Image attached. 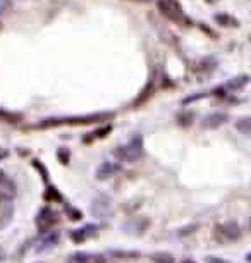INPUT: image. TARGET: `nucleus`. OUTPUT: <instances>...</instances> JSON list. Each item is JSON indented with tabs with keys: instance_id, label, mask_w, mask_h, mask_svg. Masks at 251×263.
I'll return each instance as SVG.
<instances>
[{
	"instance_id": "17",
	"label": "nucleus",
	"mask_w": 251,
	"mask_h": 263,
	"mask_svg": "<svg viewBox=\"0 0 251 263\" xmlns=\"http://www.w3.org/2000/svg\"><path fill=\"white\" fill-rule=\"evenodd\" d=\"M11 7H12L11 0H0V14H2V12H7Z\"/></svg>"
},
{
	"instance_id": "20",
	"label": "nucleus",
	"mask_w": 251,
	"mask_h": 263,
	"mask_svg": "<svg viewBox=\"0 0 251 263\" xmlns=\"http://www.w3.org/2000/svg\"><path fill=\"white\" fill-rule=\"evenodd\" d=\"M4 258H6V251H4V249H2V248H0V261H2V260H4Z\"/></svg>"
},
{
	"instance_id": "13",
	"label": "nucleus",
	"mask_w": 251,
	"mask_h": 263,
	"mask_svg": "<svg viewBox=\"0 0 251 263\" xmlns=\"http://www.w3.org/2000/svg\"><path fill=\"white\" fill-rule=\"evenodd\" d=\"M215 21L220 26H231V28H236V26H239V21L234 19V17L229 16V14H217Z\"/></svg>"
},
{
	"instance_id": "8",
	"label": "nucleus",
	"mask_w": 251,
	"mask_h": 263,
	"mask_svg": "<svg viewBox=\"0 0 251 263\" xmlns=\"http://www.w3.org/2000/svg\"><path fill=\"white\" fill-rule=\"evenodd\" d=\"M57 222V214L52 210V208H42L36 215V227L40 230H50L53 224Z\"/></svg>"
},
{
	"instance_id": "6",
	"label": "nucleus",
	"mask_w": 251,
	"mask_h": 263,
	"mask_svg": "<svg viewBox=\"0 0 251 263\" xmlns=\"http://www.w3.org/2000/svg\"><path fill=\"white\" fill-rule=\"evenodd\" d=\"M121 170H122V165L119 164V162H103V164H100L97 167V170H95V178L98 181H107L114 178V176H117Z\"/></svg>"
},
{
	"instance_id": "15",
	"label": "nucleus",
	"mask_w": 251,
	"mask_h": 263,
	"mask_svg": "<svg viewBox=\"0 0 251 263\" xmlns=\"http://www.w3.org/2000/svg\"><path fill=\"white\" fill-rule=\"evenodd\" d=\"M152 260L155 263H172V255H169V253H157V255L152 256Z\"/></svg>"
},
{
	"instance_id": "7",
	"label": "nucleus",
	"mask_w": 251,
	"mask_h": 263,
	"mask_svg": "<svg viewBox=\"0 0 251 263\" xmlns=\"http://www.w3.org/2000/svg\"><path fill=\"white\" fill-rule=\"evenodd\" d=\"M97 234H98V225L86 224V225H83V227H77L74 230H71L69 238L74 243H85V241H88V239L95 238Z\"/></svg>"
},
{
	"instance_id": "18",
	"label": "nucleus",
	"mask_w": 251,
	"mask_h": 263,
	"mask_svg": "<svg viewBox=\"0 0 251 263\" xmlns=\"http://www.w3.org/2000/svg\"><path fill=\"white\" fill-rule=\"evenodd\" d=\"M248 124H249V119H243V124H236V128H237V129H243L244 133L248 134V133H249Z\"/></svg>"
},
{
	"instance_id": "16",
	"label": "nucleus",
	"mask_w": 251,
	"mask_h": 263,
	"mask_svg": "<svg viewBox=\"0 0 251 263\" xmlns=\"http://www.w3.org/2000/svg\"><path fill=\"white\" fill-rule=\"evenodd\" d=\"M246 83H248V76H241V78H236L234 81H231L229 86L231 88H243Z\"/></svg>"
},
{
	"instance_id": "4",
	"label": "nucleus",
	"mask_w": 251,
	"mask_h": 263,
	"mask_svg": "<svg viewBox=\"0 0 251 263\" xmlns=\"http://www.w3.org/2000/svg\"><path fill=\"white\" fill-rule=\"evenodd\" d=\"M59 239H61V232H59V230H43L42 238H40L38 241H36L35 249L38 253L48 251V249H52V248L57 246Z\"/></svg>"
},
{
	"instance_id": "9",
	"label": "nucleus",
	"mask_w": 251,
	"mask_h": 263,
	"mask_svg": "<svg viewBox=\"0 0 251 263\" xmlns=\"http://www.w3.org/2000/svg\"><path fill=\"white\" fill-rule=\"evenodd\" d=\"M67 263H107L103 255H98V253H74V255L69 256Z\"/></svg>"
},
{
	"instance_id": "1",
	"label": "nucleus",
	"mask_w": 251,
	"mask_h": 263,
	"mask_svg": "<svg viewBox=\"0 0 251 263\" xmlns=\"http://www.w3.org/2000/svg\"><path fill=\"white\" fill-rule=\"evenodd\" d=\"M114 155L121 162H136L143 155V138H141V136H134L131 141L117 147Z\"/></svg>"
},
{
	"instance_id": "14",
	"label": "nucleus",
	"mask_w": 251,
	"mask_h": 263,
	"mask_svg": "<svg viewBox=\"0 0 251 263\" xmlns=\"http://www.w3.org/2000/svg\"><path fill=\"white\" fill-rule=\"evenodd\" d=\"M0 119L7 121V122H19L21 115L14 114V112H7V110H0Z\"/></svg>"
},
{
	"instance_id": "2",
	"label": "nucleus",
	"mask_w": 251,
	"mask_h": 263,
	"mask_svg": "<svg viewBox=\"0 0 251 263\" xmlns=\"http://www.w3.org/2000/svg\"><path fill=\"white\" fill-rule=\"evenodd\" d=\"M157 6H158V11H160L167 19L174 21L177 24H186V26L191 24L189 17L182 12V7L179 6L177 0H157Z\"/></svg>"
},
{
	"instance_id": "3",
	"label": "nucleus",
	"mask_w": 251,
	"mask_h": 263,
	"mask_svg": "<svg viewBox=\"0 0 251 263\" xmlns=\"http://www.w3.org/2000/svg\"><path fill=\"white\" fill-rule=\"evenodd\" d=\"M213 236L218 243H234L237 239H241L243 236V229L236 222H224V224H217L213 229Z\"/></svg>"
},
{
	"instance_id": "11",
	"label": "nucleus",
	"mask_w": 251,
	"mask_h": 263,
	"mask_svg": "<svg viewBox=\"0 0 251 263\" xmlns=\"http://www.w3.org/2000/svg\"><path fill=\"white\" fill-rule=\"evenodd\" d=\"M227 122V115L226 114H220V112H217V114H210L203 119V128H218V126L226 124Z\"/></svg>"
},
{
	"instance_id": "10",
	"label": "nucleus",
	"mask_w": 251,
	"mask_h": 263,
	"mask_svg": "<svg viewBox=\"0 0 251 263\" xmlns=\"http://www.w3.org/2000/svg\"><path fill=\"white\" fill-rule=\"evenodd\" d=\"M110 199L107 196H100L97 199H93V203H91V214L95 217H105L108 215V212H110Z\"/></svg>"
},
{
	"instance_id": "5",
	"label": "nucleus",
	"mask_w": 251,
	"mask_h": 263,
	"mask_svg": "<svg viewBox=\"0 0 251 263\" xmlns=\"http://www.w3.org/2000/svg\"><path fill=\"white\" fill-rule=\"evenodd\" d=\"M12 217H14V201L12 198L0 194V229L7 227L12 222Z\"/></svg>"
},
{
	"instance_id": "19",
	"label": "nucleus",
	"mask_w": 251,
	"mask_h": 263,
	"mask_svg": "<svg viewBox=\"0 0 251 263\" xmlns=\"http://www.w3.org/2000/svg\"><path fill=\"white\" fill-rule=\"evenodd\" d=\"M6 181H9V178H7V174L4 170H0V186H2L4 183H6Z\"/></svg>"
},
{
	"instance_id": "22",
	"label": "nucleus",
	"mask_w": 251,
	"mask_h": 263,
	"mask_svg": "<svg viewBox=\"0 0 251 263\" xmlns=\"http://www.w3.org/2000/svg\"><path fill=\"white\" fill-rule=\"evenodd\" d=\"M134 2H148V0H134Z\"/></svg>"
},
{
	"instance_id": "21",
	"label": "nucleus",
	"mask_w": 251,
	"mask_h": 263,
	"mask_svg": "<svg viewBox=\"0 0 251 263\" xmlns=\"http://www.w3.org/2000/svg\"><path fill=\"white\" fill-rule=\"evenodd\" d=\"M181 263H196V261H193V260H182Z\"/></svg>"
},
{
	"instance_id": "12",
	"label": "nucleus",
	"mask_w": 251,
	"mask_h": 263,
	"mask_svg": "<svg viewBox=\"0 0 251 263\" xmlns=\"http://www.w3.org/2000/svg\"><path fill=\"white\" fill-rule=\"evenodd\" d=\"M110 126H105V128L102 129H97V131H93V133H90V136H85L83 138V143H91V141H95V139H98V138H105L108 133H110Z\"/></svg>"
}]
</instances>
